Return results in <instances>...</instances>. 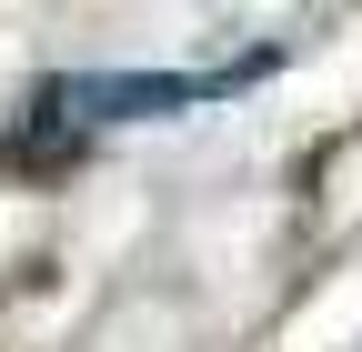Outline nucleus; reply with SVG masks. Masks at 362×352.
Listing matches in <instances>:
<instances>
[{
  "label": "nucleus",
  "mask_w": 362,
  "mask_h": 352,
  "mask_svg": "<svg viewBox=\"0 0 362 352\" xmlns=\"http://www.w3.org/2000/svg\"><path fill=\"white\" fill-rule=\"evenodd\" d=\"M81 151H90L81 81H40V91L21 101V121H11V141H0L11 182H61V171H81Z\"/></svg>",
  "instance_id": "obj_1"
}]
</instances>
